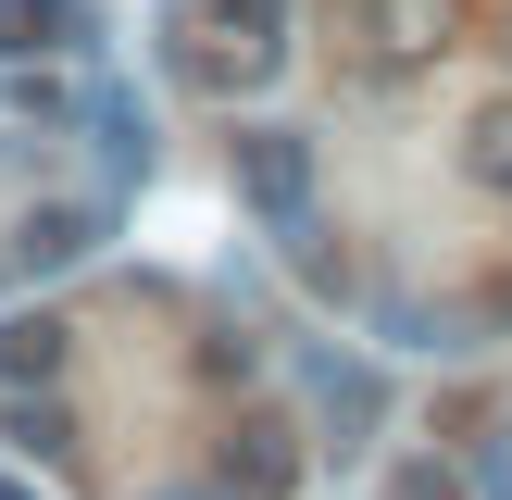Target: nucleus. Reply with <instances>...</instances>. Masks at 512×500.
Listing matches in <instances>:
<instances>
[{"label":"nucleus","instance_id":"nucleus-2","mask_svg":"<svg viewBox=\"0 0 512 500\" xmlns=\"http://www.w3.org/2000/svg\"><path fill=\"white\" fill-rule=\"evenodd\" d=\"M238 200L275 225V238H313V138L300 125H238Z\"/></svg>","mask_w":512,"mask_h":500},{"label":"nucleus","instance_id":"nucleus-3","mask_svg":"<svg viewBox=\"0 0 512 500\" xmlns=\"http://www.w3.org/2000/svg\"><path fill=\"white\" fill-rule=\"evenodd\" d=\"M475 38V0H363V63L375 75H425Z\"/></svg>","mask_w":512,"mask_h":500},{"label":"nucleus","instance_id":"nucleus-10","mask_svg":"<svg viewBox=\"0 0 512 500\" xmlns=\"http://www.w3.org/2000/svg\"><path fill=\"white\" fill-rule=\"evenodd\" d=\"M313 388H325V425H350V438H363V425L388 413V388H375V363H325ZM350 438H338V450H350Z\"/></svg>","mask_w":512,"mask_h":500},{"label":"nucleus","instance_id":"nucleus-7","mask_svg":"<svg viewBox=\"0 0 512 500\" xmlns=\"http://www.w3.org/2000/svg\"><path fill=\"white\" fill-rule=\"evenodd\" d=\"M0 438L38 450V463H63V450H75V400L63 388H0Z\"/></svg>","mask_w":512,"mask_h":500},{"label":"nucleus","instance_id":"nucleus-14","mask_svg":"<svg viewBox=\"0 0 512 500\" xmlns=\"http://www.w3.org/2000/svg\"><path fill=\"white\" fill-rule=\"evenodd\" d=\"M0 500H38V488H13V475H0Z\"/></svg>","mask_w":512,"mask_h":500},{"label":"nucleus","instance_id":"nucleus-12","mask_svg":"<svg viewBox=\"0 0 512 500\" xmlns=\"http://www.w3.org/2000/svg\"><path fill=\"white\" fill-rule=\"evenodd\" d=\"M388 500H463V475H450V463H400V488Z\"/></svg>","mask_w":512,"mask_h":500},{"label":"nucleus","instance_id":"nucleus-11","mask_svg":"<svg viewBox=\"0 0 512 500\" xmlns=\"http://www.w3.org/2000/svg\"><path fill=\"white\" fill-rule=\"evenodd\" d=\"M463 175H475V188H500V200H512V100H488V113L463 125Z\"/></svg>","mask_w":512,"mask_h":500},{"label":"nucleus","instance_id":"nucleus-6","mask_svg":"<svg viewBox=\"0 0 512 500\" xmlns=\"http://www.w3.org/2000/svg\"><path fill=\"white\" fill-rule=\"evenodd\" d=\"M75 38H88V0H0V63H38Z\"/></svg>","mask_w":512,"mask_h":500},{"label":"nucleus","instance_id":"nucleus-5","mask_svg":"<svg viewBox=\"0 0 512 500\" xmlns=\"http://www.w3.org/2000/svg\"><path fill=\"white\" fill-rule=\"evenodd\" d=\"M213 488H225V500H288V488H300V438H288L275 413H250L238 438H225V475H213Z\"/></svg>","mask_w":512,"mask_h":500},{"label":"nucleus","instance_id":"nucleus-8","mask_svg":"<svg viewBox=\"0 0 512 500\" xmlns=\"http://www.w3.org/2000/svg\"><path fill=\"white\" fill-rule=\"evenodd\" d=\"M63 325H50V313H13V325H0V388H63Z\"/></svg>","mask_w":512,"mask_h":500},{"label":"nucleus","instance_id":"nucleus-4","mask_svg":"<svg viewBox=\"0 0 512 500\" xmlns=\"http://www.w3.org/2000/svg\"><path fill=\"white\" fill-rule=\"evenodd\" d=\"M88 250H100V200H25L0 238V275H75Z\"/></svg>","mask_w":512,"mask_h":500},{"label":"nucleus","instance_id":"nucleus-13","mask_svg":"<svg viewBox=\"0 0 512 500\" xmlns=\"http://www.w3.org/2000/svg\"><path fill=\"white\" fill-rule=\"evenodd\" d=\"M163 500H225V488H163Z\"/></svg>","mask_w":512,"mask_h":500},{"label":"nucleus","instance_id":"nucleus-1","mask_svg":"<svg viewBox=\"0 0 512 500\" xmlns=\"http://www.w3.org/2000/svg\"><path fill=\"white\" fill-rule=\"evenodd\" d=\"M188 75L200 88H263L288 63V0H188Z\"/></svg>","mask_w":512,"mask_h":500},{"label":"nucleus","instance_id":"nucleus-9","mask_svg":"<svg viewBox=\"0 0 512 500\" xmlns=\"http://www.w3.org/2000/svg\"><path fill=\"white\" fill-rule=\"evenodd\" d=\"M88 138H100L113 175H150V113H138V88H88Z\"/></svg>","mask_w":512,"mask_h":500}]
</instances>
